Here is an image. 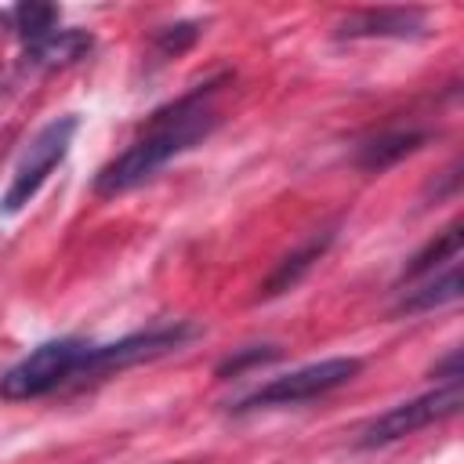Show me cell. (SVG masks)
I'll list each match as a JSON object with an SVG mask.
<instances>
[{
	"label": "cell",
	"mask_w": 464,
	"mask_h": 464,
	"mask_svg": "<svg viewBox=\"0 0 464 464\" xmlns=\"http://www.w3.org/2000/svg\"><path fill=\"white\" fill-rule=\"evenodd\" d=\"M228 76H214L199 87H192L188 94L167 102L163 109H156L149 116V127L141 130V138H134L120 156H112L98 174H94V192L98 196H120V192H130L134 185L149 181L160 167H167L174 156L196 149L203 138L214 134V127L221 123L218 109L210 105L218 87L225 83Z\"/></svg>",
	"instance_id": "cell-1"
},
{
	"label": "cell",
	"mask_w": 464,
	"mask_h": 464,
	"mask_svg": "<svg viewBox=\"0 0 464 464\" xmlns=\"http://www.w3.org/2000/svg\"><path fill=\"white\" fill-rule=\"evenodd\" d=\"M87 352H91V341L83 337H54L36 344L29 355H22L11 370L0 373V399L25 402L62 388L65 381L80 377Z\"/></svg>",
	"instance_id": "cell-2"
},
{
	"label": "cell",
	"mask_w": 464,
	"mask_h": 464,
	"mask_svg": "<svg viewBox=\"0 0 464 464\" xmlns=\"http://www.w3.org/2000/svg\"><path fill=\"white\" fill-rule=\"evenodd\" d=\"M76 127H80V120H76L72 112H65V116L47 120V123L33 134V141L25 145V152H22V160H18L14 174H11V185H7L4 196H0V214H7V218L18 214V210L44 188L47 174L65 160Z\"/></svg>",
	"instance_id": "cell-3"
},
{
	"label": "cell",
	"mask_w": 464,
	"mask_h": 464,
	"mask_svg": "<svg viewBox=\"0 0 464 464\" xmlns=\"http://www.w3.org/2000/svg\"><path fill=\"white\" fill-rule=\"evenodd\" d=\"M362 370V359L355 355H334V359H319V362H308V366H297L283 377H272L268 384H261L257 392H250L246 399H239L232 410L243 413V410H261V406H297V402H308V399H319L348 381H355Z\"/></svg>",
	"instance_id": "cell-4"
},
{
	"label": "cell",
	"mask_w": 464,
	"mask_h": 464,
	"mask_svg": "<svg viewBox=\"0 0 464 464\" xmlns=\"http://www.w3.org/2000/svg\"><path fill=\"white\" fill-rule=\"evenodd\" d=\"M464 402V392H460V381L453 384H435V392H424L417 399H406L392 410H384L381 417H373L362 431H359V446L373 450V446H388V442H399L435 420H446L460 410Z\"/></svg>",
	"instance_id": "cell-5"
},
{
	"label": "cell",
	"mask_w": 464,
	"mask_h": 464,
	"mask_svg": "<svg viewBox=\"0 0 464 464\" xmlns=\"http://www.w3.org/2000/svg\"><path fill=\"white\" fill-rule=\"evenodd\" d=\"M192 337H196L192 323H163V326H149V330L127 334V337L112 341V344H91L80 377H102V373H116V370L170 355Z\"/></svg>",
	"instance_id": "cell-6"
},
{
	"label": "cell",
	"mask_w": 464,
	"mask_h": 464,
	"mask_svg": "<svg viewBox=\"0 0 464 464\" xmlns=\"http://www.w3.org/2000/svg\"><path fill=\"white\" fill-rule=\"evenodd\" d=\"M428 29V14L420 7H359L334 25L337 40H377V36H420Z\"/></svg>",
	"instance_id": "cell-7"
},
{
	"label": "cell",
	"mask_w": 464,
	"mask_h": 464,
	"mask_svg": "<svg viewBox=\"0 0 464 464\" xmlns=\"http://www.w3.org/2000/svg\"><path fill=\"white\" fill-rule=\"evenodd\" d=\"M94 47V36L87 29H54L33 44H25L22 51V69L29 72H51V69H65L72 62H80L87 51Z\"/></svg>",
	"instance_id": "cell-8"
},
{
	"label": "cell",
	"mask_w": 464,
	"mask_h": 464,
	"mask_svg": "<svg viewBox=\"0 0 464 464\" xmlns=\"http://www.w3.org/2000/svg\"><path fill=\"white\" fill-rule=\"evenodd\" d=\"M330 243H334V225L330 228H319L312 239H304L297 250H290L286 257H279L276 261V268L265 276V283L257 286V297H279V294H286V290H294L308 272H312V265L330 250Z\"/></svg>",
	"instance_id": "cell-9"
},
{
	"label": "cell",
	"mask_w": 464,
	"mask_h": 464,
	"mask_svg": "<svg viewBox=\"0 0 464 464\" xmlns=\"http://www.w3.org/2000/svg\"><path fill=\"white\" fill-rule=\"evenodd\" d=\"M424 141H428V134L413 130V127H406V130L402 127L399 130H381V134H370V138H362L355 145L352 163L359 170H366V174H381V170L395 167L399 160H406L410 152H417Z\"/></svg>",
	"instance_id": "cell-10"
},
{
	"label": "cell",
	"mask_w": 464,
	"mask_h": 464,
	"mask_svg": "<svg viewBox=\"0 0 464 464\" xmlns=\"http://www.w3.org/2000/svg\"><path fill=\"white\" fill-rule=\"evenodd\" d=\"M460 286H464V279H460V265L450 261L446 268L431 272V276L420 279L417 286L402 290L399 301H395V315H417V312L442 308V304H450V301L460 297Z\"/></svg>",
	"instance_id": "cell-11"
},
{
	"label": "cell",
	"mask_w": 464,
	"mask_h": 464,
	"mask_svg": "<svg viewBox=\"0 0 464 464\" xmlns=\"http://www.w3.org/2000/svg\"><path fill=\"white\" fill-rule=\"evenodd\" d=\"M457 257H460V221H450L442 232H435V236L410 257V265L402 268V279H424V276L446 268V265L457 261Z\"/></svg>",
	"instance_id": "cell-12"
},
{
	"label": "cell",
	"mask_w": 464,
	"mask_h": 464,
	"mask_svg": "<svg viewBox=\"0 0 464 464\" xmlns=\"http://www.w3.org/2000/svg\"><path fill=\"white\" fill-rule=\"evenodd\" d=\"M7 22H11V29L25 40V44H33V40H40V36H47V33H54L58 29V7L54 4H18V7H11L7 11Z\"/></svg>",
	"instance_id": "cell-13"
},
{
	"label": "cell",
	"mask_w": 464,
	"mask_h": 464,
	"mask_svg": "<svg viewBox=\"0 0 464 464\" xmlns=\"http://www.w3.org/2000/svg\"><path fill=\"white\" fill-rule=\"evenodd\" d=\"M199 40V22H174L152 33V47L160 58H178Z\"/></svg>",
	"instance_id": "cell-14"
},
{
	"label": "cell",
	"mask_w": 464,
	"mask_h": 464,
	"mask_svg": "<svg viewBox=\"0 0 464 464\" xmlns=\"http://www.w3.org/2000/svg\"><path fill=\"white\" fill-rule=\"evenodd\" d=\"M272 359H279V348L276 344H250V348H239L236 355H228L218 366V377H236L246 366H261V362H272Z\"/></svg>",
	"instance_id": "cell-15"
},
{
	"label": "cell",
	"mask_w": 464,
	"mask_h": 464,
	"mask_svg": "<svg viewBox=\"0 0 464 464\" xmlns=\"http://www.w3.org/2000/svg\"><path fill=\"white\" fill-rule=\"evenodd\" d=\"M431 377H439L442 384L460 381V377H464V373H460V348H450V355H446L442 362H435V366H431Z\"/></svg>",
	"instance_id": "cell-16"
},
{
	"label": "cell",
	"mask_w": 464,
	"mask_h": 464,
	"mask_svg": "<svg viewBox=\"0 0 464 464\" xmlns=\"http://www.w3.org/2000/svg\"><path fill=\"white\" fill-rule=\"evenodd\" d=\"M11 22H7V11H0V29H7Z\"/></svg>",
	"instance_id": "cell-17"
}]
</instances>
